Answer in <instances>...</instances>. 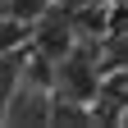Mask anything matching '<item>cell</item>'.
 <instances>
[{"instance_id":"cell-3","label":"cell","mask_w":128,"mask_h":128,"mask_svg":"<svg viewBox=\"0 0 128 128\" xmlns=\"http://www.w3.org/2000/svg\"><path fill=\"white\" fill-rule=\"evenodd\" d=\"M37 46H41L46 60H64L69 55V32L64 28H46V32H37Z\"/></svg>"},{"instance_id":"cell-2","label":"cell","mask_w":128,"mask_h":128,"mask_svg":"<svg viewBox=\"0 0 128 128\" xmlns=\"http://www.w3.org/2000/svg\"><path fill=\"white\" fill-rule=\"evenodd\" d=\"M60 87L73 101H87L96 92V73L87 69V60H60Z\"/></svg>"},{"instance_id":"cell-5","label":"cell","mask_w":128,"mask_h":128,"mask_svg":"<svg viewBox=\"0 0 128 128\" xmlns=\"http://www.w3.org/2000/svg\"><path fill=\"white\" fill-rule=\"evenodd\" d=\"M9 87H14V69L9 60H0V101H9Z\"/></svg>"},{"instance_id":"cell-4","label":"cell","mask_w":128,"mask_h":128,"mask_svg":"<svg viewBox=\"0 0 128 128\" xmlns=\"http://www.w3.org/2000/svg\"><path fill=\"white\" fill-rule=\"evenodd\" d=\"M41 14V0H14V18H37Z\"/></svg>"},{"instance_id":"cell-1","label":"cell","mask_w":128,"mask_h":128,"mask_svg":"<svg viewBox=\"0 0 128 128\" xmlns=\"http://www.w3.org/2000/svg\"><path fill=\"white\" fill-rule=\"evenodd\" d=\"M9 124H50V96L28 87V92H14L9 96V110H5Z\"/></svg>"},{"instance_id":"cell-6","label":"cell","mask_w":128,"mask_h":128,"mask_svg":"<svg viewBox=\"0 0 128 128\" xmlns=\"http://www.w3.org/2000/svg\"><path fill=\"white\" fill-rule=\"evenodd\" d=\"M119 124H128V110H124V114H119Z\"/></svg>"}]
</instances>
